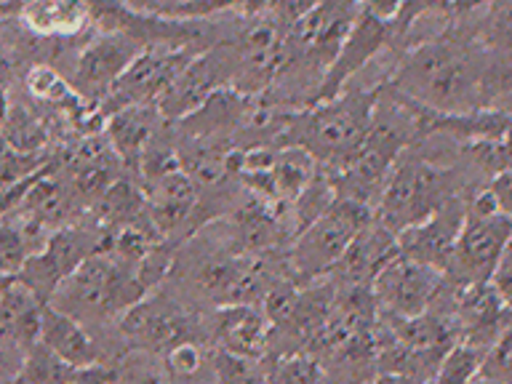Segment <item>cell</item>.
Wrapping results in <instances>:
<instances>
[{"label": "cell", "instance_id": "obj_21", "mask_svg": "<svg viewBox=\"0 0 512 384\" xmlns=\"http://www.w3.org/2000/svg\"><path fill=\"white\" fill-rule=\"evenodd\" d=\"M160 366L174 382L190 384L211 371V355L206 352V342H182L160 355Z\"/></svg>", "mask_w": 512, "mask_h": 384}, {"label": "cell", "instance_id": "obj_3", "mask_svg": "<svg viewBox=\"0 0 512 384\" xmlns=\"http://www.w3.org/2000/svg\"><path fill=\"white\" fill-rule=\"evenodd\" d=\"M454 198H459L456 168L408 147L384 184L374 216L398 235L424 222Z\"/></svg>", "mask_w": 512, "mask_h": 384}, {"label": "cell", "instance_id": "obj_11", "mask_svg": "<svg viewBox=\"0 0 512 384\" xmlns=\"http://www.w3.org/2000/svg\"><path fill=\"white\" fill-rule=\"evenodd\" d=\"M208 342L216 350L230 352L246 360H264L270 344V320L264 318L262 307L254 304H224L211 310L206 323Z\"/></svg>", "mask_w": 512, "mask_h": 384}, {"label": "cell", "instance_id": "obj_19", "mask_svg": "<svg viewBox=\"0 0 512 384\" xmlns=\"http://www.w3.org/2000/svg\"><path fill=\"white\" fill-rule=\"evenodd\" d=\"M478 19H472V35L499 56H512V3L480 6Z\"/></svg>", "mask_w": 512, "mask_h": 384}, {"label": "cell", "instance_id": "obj_14", "mask_svg": "<svg viewBox=\"0 0 512 384\" xmlns=\"http://www.w3.org/2000/svg\"><path fill=\"white\" fill-rule=\"evenodd\" d=\"M38 342L54 352L56 358H62L67 366L78 368V371L104 363V350L96 342V336L72 318L56 312L54 307H48V304L43 307V315H40Z\"/></svg>", "mask_w": 512, "mask_h": 384}, {"label": "cell", "instance_id": "obj_15", "mask_svg": "<svg viewBox=\"0 0 512 384\" xmlns=\"http://www.w3.org/2000/svg\"><path fill=\"white\" fill-rule=\"evenodd\" d=\"M160 123L163 118L155 107H123V110L107 115L104 136H107L112 152L118 155L120 166L128 171H139L144 150L152 142V136L158 134Z\"/></svg>", "mask_w": 512, "mask_h": 384}, {"label": "cell", "instance_id": "obj_24", "mask_svg": "<svg viewBox=\"0 0 512 384\" xmlns=\"http://www.w3.org/2000/svg\"><path fill=\"white\" fill-rule=\"evenodd\" d=\"M480 376L496 384H512V323L504 326L502 334L496 336V342L486 350Z\"/></svg>", "mask_w": 512, "mask_h": 384}, {"label": "cell", "instance_id": "obj_13", "mask_svg": "<svg viewBox=\"0 0 512 384\" xmlns=\"http://www.w3.org/2000/svg\"><path fill=\"white\" fill-rule=\"evenodd\" d=\"M14 19L40 40H75L94 27L88 3L75 0H32L16 6Z\"/></svg>", "mask_w": 512, "mask_h": 384}, {"label": "cell", "instance_id": "obj_4", "mask_svg": "<svg viewBox=\"0 0 512 384\" xmlns=\"http://www.w3.org/2000/svg\"><path fill=\"white\" fill-rule=\"evenodd\" d=\"M467 203V214L454 254L446 267V280L454 286H480L494 275L504 251L512 243V219L496 206L494 192L478 190Z\"/></svg>", "mask_w": 512, "mask_h": 384}, {"label": "cell", "instance_id": "obj_2", "mask_svg": "<svg viewBox=\"0 0 512 384\" xmlns=\"http://www.w3.org/2000/svg\"><path fill=\"white\" fill-rule=\"evenodd\" d=\"M150 294L136 272L120 264L112 254H96L67 275L51 296L48 307L62 312L94 334L96 328L118 323L123 312Z\"/></svg>", "mask_w": 512, "mask_h": 384}, {"label": "cell", "instance_id": "obj_30", "mask_svg": "<svg viewBox=\"0 0 512 384\" xmlns=\"http://www.w3.org/2000/svg\"><path fill=\"white\" fill-rule=\"evenodd\" d=\"M0 131H3V123H0Z\"/></svg>", "mask_w": 512, "mask_h": 384}, {"label": "cell", "instance_id": "obj_20", "mask_svg": "<svg viewBox=\"0 0 512 384\" xmlns=\"http://www.w3.org/2000/svg\"><path fill=\"white\" fill-rule=\"evenodd\" d=\"M267 368V384H331L320 358L296 352V355H283L272 363H264Z\"/></svg>", "mask_w": 512, "mask_h": 384}, {"label": "cell", "instance_id": "obj_12", "mask_svg": "<svg viewBox=\"0 0 512 384\" xmlns=\"http://www.w3.org/2000/svg\"><path fill=\"white\" fill-rule=\"evenodd\" d=\"M398 254V235L387 230L379 219L371 222L358 232V238L352 240L347 254L336 270L328 275L336 291H350V288H371L374 278L379 275L384 264Z\"/></svg>", "mask_w": 512, "mask_h": 384}, {"label": "cell", "instance_id": "obj_1", "mask_svg": "<svg viewBox=\"0 0 512 384\" xmlns=\"http://www.w3.org/2000/svg\"><path fill=\"white\" fill-rule=\"evenodd\" d=\"M379 86H347L328 102L312 104L304 110L286 112L280 128L278 150L299 147L323 168H336L363 142L376 102L382 94Z\"/></svg>", "mask_w": 512, "mask_h": 384}, {"label": "cell", "instance_id": "obj_6", "mask_svg": "<svg viewBox=\"0 0 512 384\" xmlns=\"http://www.w3.org/2000/svg\"><path fill=\"white\" fill-rule=\"evenodd\" d=\"M128 352L163 355L182 342H208L206 320L171 288H155L115 323Z\"/></svg>", "mask_w": 512, "mask_h": 384}, {"label": "cell", "instance_id": "obj_29", "mask_svg": "<svg viewBox=\"0 0 512 384\" xmlns=\"http://www.w3.org/2000/svg\"><path fill=\"white\" fill-rule=\"evenodd\" d=\"M470 384H496V382H491V379H486V376H478V379H472Z\"/></svg>", "mask_w": 512, "mask_h": 384}, {"label": "cell", "instance_id": "obj_8", "mask_svg": "<svg viewBox=\"0 0 512 384\" xmlns=\"http://www.w3.org/2000/svg\"><path fill=\"white\" fill-rule=\"evenodd\" d=\"M232 80V51L230 43L222 40L208 51L198 54L179 75L174 83L163 91L155 110L166 123H179L190 118L192 112L200 110L203 104L222 88H230Z\"/></svg>", "mask_w": 512, "mask_h": 384}, {"label": "cell", "instance_id": "obj_10", "mask_svg": "<svg viewBox=\"0 0 512 384\" xmlns=\"http://www.w3.org/2000/svg\"><path fill=\"white\" fill-rule=\"evenodd\" d=\"M464 214H467V203L464 198L448 200L446 206L438 208L435 214L427 216L424 222L398 232V251L414 262L438 270L446 275V267L454 254L456 238L462 232Z\"/></svg>", "mask_w": 512, "mask_h": 384}, {"label": "cell", "instance_id": "obj_16", "mask_svg": "<svg viewBox=\"0 0 512 384\" xmlns=\"http://www.w3.org/2000/svg\"><path fill=\"white\" fill-rule=\"evenodd\" d=\"M43 307L46 304H40L30 288L16 278L8 280L0 291V334L30 350L38 342Z\"/></svg>", "mask_w": 512, "mask_h": 384}, {"label": "cell", "instance_id": "obj_5", "mask_svg": "<svg viewBox=\"0 0 512 384\" xmlns=\"http://www.w3.org/2000/svg\"><path fill=\"white\" fill-rule=\"evenodd\" d=\"M374 219V211L352 200L336 198V203L312 222L304 232H299L291 246L286 248V264L291 278L299 288L328 278L342 262L352 240L358 232Z\"/></svg>", "mask_w": 512, "mask_h": 384}, {"label": "cell", "instance_id": "obj_28", "mask_svg": "<svg viewBox=\"0 0 512 384\" xmlns=\"http://www.w3.org/2000/svg\"><path fill=\"white\" fill-rule=\"evenodd\" d=\"M6 83H8V64L3 62V56H0V94H8Z\"/></svg>", "mask_w": 512, "mask_h": 384}, {"label": "cell", "instance_id": "obj_23", "mask_svg": "<svg viewBox=\"0 0 512 384\" xmlns=\"http://www.w3.org/2000/svg\"><path fill=\"white\" fill-rule=\"evenodd\" d=\"M118 382L115 384H179L160 366L158 355L150 352H126V358L115 366Z\"/></svg>", "mask_w": 512, "mask_h": 384}, {"label": "cell", "instance_id": "obj_25", "mask_svg": "<svg viewBox=\"0 0 512 384\" xmlns=\"http://www.w3.org/2000/svg\"><path fill=\"white\" fill-rule=\"evenodd\" d=\"M491 288L496 291V296L502 299V304L507 307V310L512 312V243L510 248L504 251L502 262L496 264L494 275H491Z\"/></svg>", "mask_w": 512, "mask_h": 384}, {"label": "cell", "instance_id": "obj_22", "mask_svg": "<svg viewBox=\"0 0 512 384\" xmlns=\"http://www.w3.org/2000/svg\"><path fill=\"white\" fill-rule=\"evenodd\" d=\"M483 355H486L483 350H475L470 344L456 342L438 363L430 384H470L472 379L480 376Z\"/></svg>", "mask_w": 512, "mask_h": 384}, {"label": "cell", "instance_id": "obj_18", "mask_svg": "<svg viewBox=\"0 0 512 384\" xmlns=\"http://www.w3.org/2000/svg\"><path fill=\"white\" fill-rule=\"evenodd\" d=\"M75 376H78V368L67 366L48 347L35 342L30 350L24 352L22 368L16 371L11 384H72Z\"/></svg>", "mask_w": 512, "mask_h": 384}, {"label": "cell", "instance_id": "obj_17", "mask_svg": "<svg viewBox=\"0 0 512 384\" xmlns=\"http://www.w3.org/2000/svg\"><path fill=\"white\" fill-rule=\"evenodd\" d=\"M48 238H51V232L32 224L16 211L0 216V278H16L22 272L24 262L32 254H38Z\"/></svg>", "mask_w": 512, "mask_h": 384}, {"label": "cell", "instance_id": "obj_27", "mask_svg": "<svg viewBox=\"0 0 512 384\" xmlns=\"http://www.w3.org/2000/svg\"><path fill=\"white\" fill-rule=\"evenodd\" d=\"M371 384H422L416 382V379H411V376H398V374H382L376 382Z\"/></svg>", "mask_w": 512, "mask_h": 384}, {"label": "cell", "instance_id": "obj_7", "mask_svg": "<svg viewBox=\"0 0 512 384\" xmlns=\"http://www.w3.org/2000/svg\"><path fill=\"white\" fill-rule=\"evenodd\" d=\"M147 48L128 32L110 30L88 35V43L75 56V67H72L70 86L75 94L91 107V110H102L112 88L118 86V80L126 75L131 64L144 54Z\"/></svg>", "mask_w": 512, "mask_h": 384}, {"label": "cell", "instance_id": "obj_9", "mask_svg": "<svg viewBox=\"0 0 512 384\" xmlns=\"http://www.w3.org/2000/svg\"><path fill=\"white\" fill-rule=\"evenodd\" d=\"M443 286V272L408 259L398 251L371 283L376 310L390 318H419L430 310Z\"/></svg>", "mask_w": 512, "mask_h": 384}, {"label": "cell", "instance_id": "obj_26", "mask_svg": "<svg viewBox=\"0 0 512 384\" xmlns=\"http://www.w3.org/2000/svg\"><path fill=\"white\" fill-rule=\"evenodd\" d=\"M488 190L494 192L499 211L512 219V168L510 171H504V174L494 176V179H491V184H488Z\"/></svg>", "mask_w": 512, "mask_h": 384}]
</instances>
